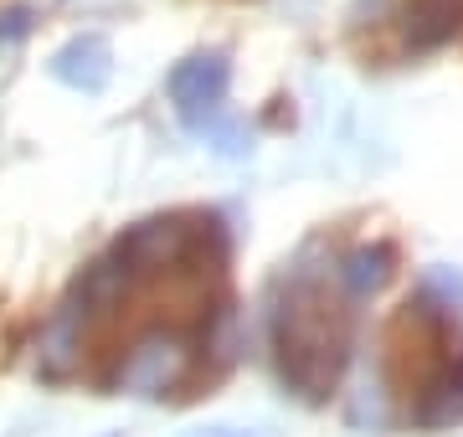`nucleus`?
<instances>
[{
  "mask_svg": "<svg viewBox=\"0 0 463 437\" xmlns=\"http://www.w3.org/2000/svg\"><path fill=\"white\" fill-rule=\"evenodd\" d=\"M392 386L417 432L463 422V330L448 303L412 299L392 324Z\"/></svg>",
  "mask_w": 463,
  "mask_h": 437,
  "instance_id": "2",
  "label": "nucleus"
},
{
  "mask_svg": "<svg viewBox=\"0 0 463 437\" xmlns=\"http://www.w3.org/2000/svg\"><path fill=\"white\" fill-rule=\"evenodd\" d=\"M109 72H114V51L103 36H72L57 57H52V78L67 88H78V93H99L109 83Z\"/></svg>",
  "mask_w": 463,
  "mask_h": 437,
  "instance_id": "5",
  "label": "nucleus"
},
{
  "mask_svg": "<svg viewBox=\"0 0 463 437\" xmlns=\"http://www.w3.org/2000/svg\"><path fill=\"white\" fill-rule=\"evenodd\" d=\"M227 83H232L227 51H196V57H185L181 68L170 72V103H175V114H181L185 129L206 135L216 118H222Z\"/></svg>",
  "mask_w": 463,
  "mask_h": 437,
  "instance_id": "4",
  "label": "nucleus"
},
{
  "mask_svg": "<svg viewBox=\"0 0 463 437\" xmlns=\"http://www.w3.org/2000/svg\"><path fill=\"white\" fill-rule=\"evenodd\" d=\"M392 263H397V253H392L386 242H376V247H355V253L340 263V284H345L350 299H361V293H376V288L392 278Z\"/></svg>",
  "mask_w": 463,
  "mask_h": 437,
  "instance_id": "6",
  "label": "nucleus"
},
{
  "mask_svg": "<svg viewBox=\"0 0 463 437\" xmlns=\"http://www.w3.org/2000/svg\"><path fill=\"white\" fill-rule=\"evenodd\" d=\"M185 437H248V432H237V427H201V432H185Z\"/></svg>",
  "mask_w": 463,
  "mask_h": 437,
  "instance_id": "7",
  "label": "nucleus"
},
{
  "mask_svg": "<svg viewBox=\"0 0 463 437\" xmlns=\"http://www.w3.org/2000/svg\"><path fill=\"white\" fill-rule=\"evenodd\" d=\"M350 330H355V314H350L340 268L330 278L298 268L273 303V355H279L283 386L298 391L304 402H325L345 376Z\"/></svg>",
  "mask_w": 463,
  "mask_h": 437,
  "instance_id": "1",
  "label": "nucleus"
},
{
  "mask_svg": "<svg viewBox=\"0 0 463 437\" xmlns=\"http://www.w3.org/2000/svg\"><path fill=\"white\" fill-rule=\"evenodd\" d=\"M191 370H196V339L185 330L155 324L145 339H134L124 350V360H118L109 381L118 391H134V396H170V391H181L191 381Z\"/></svg>",
  "mask_w": 463,
  "mask_h": 437,
  "instance_id": "3",
  "label": "nucleus"
}]
</instances>
